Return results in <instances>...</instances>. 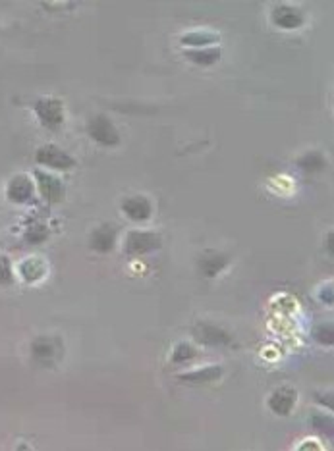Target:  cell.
I'll return each instance as SVG.
<instances>
[{
  "instance_id": "obj_1",
  "label": "cell",
  "mask_w": 334,
  "mask_h": 451,
  "mask_svg": "<svg viewBox=\"0 0 334 451\" xmlns=\"http://www.w3.org/2000/svg\"><path fill=\"white\" fill-rule=\"evenodd\" d=\"M37 120L41 122L43 127L56 132L60 125L64 124V104L62 100L54 97H43L37 99L33 104Z\"/></svg>"
},
{
  "instance_id": "obj_2",
  "label": "cell",
  "mask_w": 334,
  "mask_h": 451,
  "mask_svg": "<svg viewBox=\"0 0 334 451\" xmlns=\"http://www.w3.org/2000/svg\"><path fill=\"white\" fill-rule=\"evenodd\" d=\"M35 162L41 166L50 168V170H60V172H66V170H72L75 166L74 157H70L66 150H62L59 145H52V143L37 149Z\"/></svg>"
},
{
  "instance_id": "obj_3",
  "label": "cell",
  "mask_w": 334,
  "mask_h": 451,
  "mask_svg": "<svg viewBox=\"0 0 334 451\" xmlns=\"http://www.w3.org/2000/svg\"><path fill=\"white\" fill-rule=\"evenodd\" d=\"M87 134H89L93 141L99 143L100 147H116V145H120V134H118L114 124L110 122V118H107L105 114L93 116L87 122Z\"/></svg>"
},
{
  "instance_id": "obj_4",
  "label": "cell",
  "mask_w": 334,
  "mask_h": 451,
  "mask_svg": "<svg viewBox=\"0 0 334 451\" xmlns=\"http://www.w3.org/2000/svg\"><path fill=\"white\" fill-rule=\"evenodd\" d=\"M157 249H160V235L153 234V232H130L126 237L124 251L130 257L147 255Z\"/></svg>"
},
{
  "instance_id": "obj_5",
  "label": "cell",
  "mask_w": 334,
  "mask_h": 451,
  "mask_svg": "<svg viewBox=\"0 0 334 451\" xmlns=\"http://www.w3.org/2000/svg\"><path fill=\"white\" fill-rule=\"evenodd\" d=\"M33 175L37 177V185H39V191H41L43 199L47 203H60L64 199L66 195V189H64V184L60 182L56 175H50L43 170H35Z\"/></svg>"
},
{
  "instance_id": "obj_6",
  "label": "cell",
  "mask_w": 334,
  "mask_h": 451,
  "mask_svg": "<svg viewBox=\"0 0 334 451\" xmlns=\"http://www.w3.org/2000/svg\"><path fill=\"white\" fill-rule=\"evenodd\" d=\"M6 195H8V199L12 200V203H16V205L29 203V200L33 199V195H35L33 180L25 174L14 175V177H12V180L8 182Z\"/></svg>"
},
{
  "instance_id": "obj_7",
  "label": "cell",
  "mask_w": 334,
  "mask_h": 451,
  "mask_svg": "<svg viewBox=\"0 0 334 451\" xmlns=\"http://www.w3.org/2000/svg\"><path fill=\"white\" fill-rule=\"evenodd\" d=\"M296 397H298V393L292 388H278L273 392V395L268 397V407L271 411L275 413V415H280V417H286V415H290V411L294 409V405H296Z\"/></svg>"
},
{
  "instance_id": "obj_8",
  "label": "cell",
  "mask_w": 334,
  "mask_h": 451,
  "mask_svg": "<svg viewBox=\"0 0 334 451\" xmlns=\"http://www.w3.org/2000/svg\"><path fill=\"white\" fill-rule=\"evenodd\" d=\"M122 210L128 218H132L135 222H145L153 212V205L147 197L143 195H134L122 200Z\"/></svg>"
},
{
  "instance_id": "obj_9",
  "label": "cell",
  "mask_w": 334,
  "mask_h": 451,
  "mask_svg": "<svg viewBox=\"0 0 334 451\" xmlns=\"http://www.w3.org/2000/svg\"><path fill=\"white\" fill-rule=\"evenodd\" d=\"M116 228L112 224H100L95 232L91 234V249L100 253V255H107L110 251L114 249L116 245Z\"/></svg>"
},
{
  "instance_id": "obj_10",
  "label": "cell",
  "mask_w": 334,
  "mask_h": 451,
  "mask_svg": "<svg viewBox=\"0 0 334 451\" xmlns=\"http://www.w3.org/2000/svg\"><path fill=\"white\" fill-rule=\"evenodd\" d=\"M193 335L195 340L205 345H228L232 342V338L228 332H225L222 328H218L215 324H199L195 326L193 330Z\"/></svg>"
},
{
  "instance_id": "obj_11",
  "label": "cell",
  "mask_w": 334,
  "mask_h": 451,
  "mask_svg": "<svg viewBox=\"0 0 334 451\" xmlns=\"http://www.w3.org/2000/svg\"><path fill=\"white\" fill-rule=\"evenodd\" d=\"M273 24L280 29H298L303 25V14L292 6H276L273 10Z\"/></svg>"
},
{
  "instance_id": "obj_12",
  "label": "cell",
  "mask_w": 334,
  "mask_h": 451,
  "mask_svg": "<svg viewBox=\"0 0 334 451\" xmlns=\"http://www.w3.org/2000/svg\"><path fill=\"white\" fill-rule=\"evenodd\" d=\"M59 351V345L52 338H37L33 343H31V353L37 361H52V357L56 355Z\"/></svg>"
},
{
  "instance_id": "obj_13",
  "label": "cell",
  "mask_w": 334,
  "mask_h": 451,
  "mask_svg": "<svg viewBox=\"0 0 334 451\" xmlns=\"http://www.w3.org/2000/svg\"><path fill=\"white\" fill-rule=\"evenodd\" d=\"M222 374V368L220 367H207V368H199V370H193V372H188V374L180 376V380L184 382H192V384H205V382H213V380H218Z\"/></svg>"
},
{
  "instance_id": "obj_14",
  "label": "cell",
  "mask_w": 334,
  "mask_h": 451,
  "mask_svg": "<svg viewBox=\"0 0 334 451\" xmlns=\"http://www.w3.org/2000/svg\"><path fill=\"white\" fill-rule=\"evenodd\" d=\"M47 272V267H45V262L39 259H27L24 260L22 264H20V274L24 278L25 282H37V280H41L43 276Z\"/></svg>"
},
{
  "instance_id": "obj_15",
  "label": "cell",
  "mask_w": 334,
  "mask_h": 451,
  "mask_svg": "<svg viewBox=\"0 0 334 451\" xmlns=\"http://www.w3.org/2000/svg\"><path fill=\"white\" fill-rule=\"evenodd\" d=\"M188 60H192L197 66H213L220 60V50L218 49H199V50H188L185 52Z\"/></svg>"
},
{
  "instance_id": "obj_16",
  "label": "cell",
  "mask_w": 334,
  "mask_h": 451,
  "mask_svg": "<svg viewBox=\"0 0 334 451\" xmlns=\"http://www.w3.org/2000/svg\"><path fill=\"white\" fill-rule=\"evenodd\" d=\"M228 257L226 255H205L203 259H201L199 267H201V272L205 276H217L222 268L228 264Z\"/></svg>"
},
{
  "instance_id": "obj_17",
  "label": "cell",
  "mask_w": 334,
  "mask_h": 451,
  "mask_svg": "<svg viewBox=\"0 0 334 451\" xmlns=\"http://www.w3.org/2000/svg\"><path fill=\"white\" fill-rule=\"evenodd\" d=\"M326 164L325 157L317 152V150H313V152H308V155H303L300 160H298V166L301 170H308V172H317V170H323Z\"/></svg>"
},
{
  "instance_id": "obj_18",
  "label": "cell",
  "mask_w": 334,
  "mask_h": 451,
  "mask_svg": "<svg viewBox=\"0 0 334 451\" xmlns=\"http://www.w3.org/2000/svg\"><path fill=\"white\" fill-rule=\"evenodd\" d=\"M49 228L45 224H31L27 228V232H25V242L29 243V245H39V243L47 242L49 239Z\"/></svg>"
},
{
  "instance_id": "obj_19",
  "label": "cell",
  "mask_w": 334,
  "mask_h": 451,
  "mask_svg": "<svg viewBox=\"0 0 334 451\" xmlns=\"http://www.w3.org/2000/svg\"><path fill=\"white\" fill-rule=\"evenodd\" d=\"M195 355H197V351L193 349V345L182 342L176 345L174 353H172V363H176V365H180V363H188V361H192Z\"/></svg>"
},
{
  "instance_id": "obj_20",
  "label": "cell",
  "mask_w": 334,
  "mask_h": 451,
  "mask_svg": "<svg viewBox=\"0 0 334 451\" xmlns=\"http://www.w3.org/2000/svg\"><path fill=\"white\" fill-rule=\"evenodd\" d=\"M217 41L218 37L215 33H188L182 37V45H195V47H205Z\"/></svg>"
},
{
  "instance_id": "obj_21",
  "label": "cell",
  "mask_w": 334,
  "mask_h": 451,
  "mask_svg": "<svg viewBox=\"0 0 334 451\" xmlns=\"http://www.w3.org/2000/svg\"><path fill=\"white\" fill-rule=\"evenodd\" d=\"M12 282H14V272H12L10 259L0 255V285H12Z\"/></svg>"
},
{
  "instance_id": "obj_22",
  "label": "cell",
  "mask_w": 334,
  "mask_h": 451,
  "mask_svg": "<svg viewBox=\"0 0 334 451\" xmlns=\"http://www.w3.org/2000/svg\"><path fill=\"white\" fill-rule=\"evenodd\" d=\"M313 338L317 340L321 345H333V324H321L315 328Z\"/></svg>"
},
{
  "instance_id": "obj_23",
  "label": "cell",
  "mask_w": 334,
  "mask_h": 451,
  "mask_svg": "<svg viewBox=\"0 0 334 451\" xmlns=\"http://www.w3.org/2000/svg\"><path fill=\"white\" fill-rule=\"evenodd\" d=\"M311 425L315 426L317 430L325 432V434L333 436V418L326 415H313L311 417Z\"/></svg>"
},
{
  "instance_id": "obj_24",
  "label": "cell",
  "mask_w": 334,
  "mask_h": 451,
  "mask_svg": "<svg viewBox=\"0 0 334 451\" xmlns=\"http://www.w3.org/2000/svg\"><path fill=\"white\" fill-rule=\"evenodd\" d=\"M317 401L319 403H323V405H328V409H333V397L331 395H326V397H321L317 393Z\"/></svg>"
}]
</instances>
